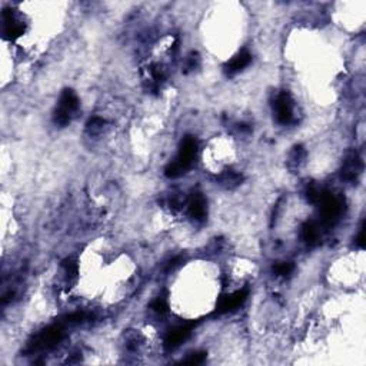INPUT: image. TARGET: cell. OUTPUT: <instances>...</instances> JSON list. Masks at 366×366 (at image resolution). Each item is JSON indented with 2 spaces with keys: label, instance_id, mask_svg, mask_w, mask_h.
<instances>
[{
  "label": "cell",
  "instance_id": "cell-1",
  "mask_svg": "<svg viewBox=\"0 0 366 366\" xmlns=\"http://www.w3.org/2000/svg\"><path fill=\"white\" fill-rule=\"evenodd\" d=\"M78 108H79V99H78V96L75 95L73 90L66 89L62 93L59 100V108L55 112V116H53L55 123L59 125V126L69 125L70 120H72V116L78 110Z\"/></svg>",
  "mask_w": 366,
  "mask_h": 366
},
{
  "label": "cell",
  "instance_id": "cell-2",
  "mask_svg": "<svg viewBox=\"0 0 366 366\" xmlns=\"http://www.w3.org/2000/svg\"><path fill=\"white\" fill-rule=\"evenodd\" d=\"M65 337V327L62 323H55L49 327L43 329L38 336L35 337V342L30 343L32 350H45L55 347L60 340Z\"/></svg>",
  "mask_w": 366,
  "mask_h": 366
},
{
  "label": "cell",
  "instance_id": "cell-3",
  "mask_svg": "<svg viewBox=\"0 0 366 366\" xmlns=\"http://www.w3.org/2000/svg\"><path fill=\"white\" fill-rule=\"evenodd\" d=\"M317 205H320L323 219L326 220L327 223L335 222L342 213V202L337 198H335L332 193H329V192H320Z\"/></svg>",
  "mask_w": 366,
  "mask_h": 366
},
{
  "label": "cell",
  "instance_id": "cell-4",
  "mask_svg": "<svg viewBox=\"0 0 366 366\" xmlns=\"http://www.w3.org/2000/svg\"><path fill=\"white\" fill-rule=\"evenodd\" d=\"M362 169H363V163H362L360 156L356 152H349L343 160L340 175L347 182H355L359 178V175L362 173Z\"/></svg>",
  "mask_w": 366,
  "mask_h": 366
},
{
  "label": "cell",
  "instance_id": "cell-5",
  "mask_svg": "<svg viewBox=\"0 0 366 366\" xmlns=\"http://www.w3.org/2000/svg\"><path fill=\"white\" fill-rule=\"evenodd\" d=\"M196 153H198V143L195 138L192 136H186V138L182 140V145H180V150H179V156L176 159L179 165L185 170H188L196 158Z\"/></svg>",
  "mask_w": 366,
  "mask_h": 366
},
{
  "label": "cell",
  "instance_id": "cell-6",
  "mask_svg": "<svg viewBox=\"0 0 366 366\" xmlns=\"http://www.w3.org/2000/svg\"><path fill=\"white\" fill-rule=\"evenodd\" d=\"M196 326L195 322H190L186 325H182V326H176L173 329H170L166 336H165V347L166 349H175L178 347L180 343H183L192 333V329Z\"/></svg>",
  "mask_w": 366,
  "mask_h": 366
},
{
  "label": "cell",
  "instance_id": "cell-7",
  "mask_svg": "<svg viewBox=\"0 0 366 366\" xmlns=\"http://www.w3.org/2000/svg\"><path fill=\"white\" fill-rule=\"evenodd\" d=\"M275 108H276V119L279 123L282 125H287L292 122L293 118V100L290 98V95L283 92L277 96L276 102H275Z\"/></svg>",
  "mask_w": 366,
  "mask_h": 366
},
{
  "label": "cell",
  "instance_id": "cell-8",
  "mask_svg": "<svg viewBox=\"0 0 366 366\" xmlns=\"http://www.w3.org/2000/svg\"><path fill=\"white\" fill-rule=\"evenodd\" d=\"M247 295H249V290L242 289V290H238L229 296H222L219 299L218 306H216V313H228V312L238 309L240 305L245 303Z\"/></svg>",
  "mask_w": 366,
  "mask_h": 366
},
{
  "label": "cell",
  "instance_id": "cell-9",
  "mask_svg": "<svg viewBox=\"0 0 366 366\" xmlns=\"http://www.w3.org/2000/svg\"><path fill=\"white\" fill-rule=\"evenodd\" d=\"M189 215L196 222H203L208 215L206 200L202 196V193H193L189 200Z\"/></svg>",
  "mask_w": 366,
  "mask_h": 366
},
{
  "label": "cell",
  "instance_id": "cell-10",
  "mask_svg": "<svg viewBox=\"0 0 366 366\" xmlns=\"http://www.w3.org/2000/svg\"><path fill=\"white\" fill-rule=\"evenodd\" d=\"M250 60H252L250 53H249L247 50H242V52H239L236 56H233L230 62L226 63L225 72H226L228 75H235V73H238L240 70L245 69L247 65L250 63Z\"/></svg>",
  "mask_w": 366,
  "mask_h": 366
},
{
  "label": "cell",
  "instance_id": "cell-11",
  "mask_svg": "<svg viewBox=\"0 0 366 366\" xmlns=\"http://www.w3.org/2000/svg\"><path fill=\"white\" fill-rule=\"evenodd\" d=\"M218 180L223 188L233 189L242 183L243 178H242V175L238 173V172H235V170H232V169H228V170H225V172L219 176Z\"/></svg>",
  "mask_w": 366,
  "mask_h": 366
},
{
  "label": "cell",
  "instance_id": "cell-12",
  "mask_svg": "<svg viewBox=\"0 0 366 366\" xmlns=\"http://www.w3.org/2000/svg\"><path fill=\"white\" fill-rule=\"evenodd\" d=\"M302 239L307 245H315L319 240V229L315 223H305L302 228Z\"/></svg>",
  "mask_w": 366,
  "mask_h": 366
},
{
  "label": "cell",
  "instance_id": "cell-13",
  "mask_svg": "<svg viewBox=\"0 0 366 366\" xmlns=\"http://www.w3.org/2000/svg\"><path fill=\"white\" fill-rule=\"evenodd\" d=\"M305 156H306L305 149L302 148V146H295L293 150H292V153H290V156H289V166L293 169L299 168L300 163L303 162Z\"/></svg>",
  "mask_w": 366,
  "mask_h": 366
},
{
  "label": "cell",
  "instance_id": "cell-14",
  "mask_svg": "<svg viewBox=\"0 0 366 366\" xmlns=\"http://www.w3.org/2000/svg\"><path fill=\"white\" fill-rule=\"evenodd\" d=\"M185 172H186V170L182 168L176 160H175V162H172V163H169L168 166H166V169H165V175L170 179L179 178V176H180V175H183Z\"/></svg>",
  "mask_w": 366,
  "mask_h": 366
},
{
  "label": "cell",
  "instance_id": "cell-15",
  "mask_svg": "<svg viewBox=\"0 0 366 366\" xmlns=\"http://www.w3.org/2000/svg\"><path fill=\"white\" fill-rule=\"evenodd\" d=\"M62 266L65 269V272H66V276L69 280H75L76 277H78V263L76 262H73L72 259H66L63 263H62Z\"/></svg>",
  "mask_w": 366,
  "mask_h": 366
},
{
  "label": "cell",
  "instance_id": "cell-16",
  "mask_svg": "<svg viewBox=\"0 0 366 366\" xmlns=\"http://www.w3.org/2000/svg\"><path fill=\"white\" fill-rule=\"evenodd\" d=\"M293 263H290V262H280V263H276L275 266H273V272L279 275V276H286V275H290L292 272H293Z\"/></svg>",
  "mask_w": 366,
  "mask_h": 366
},
{
  "label": "cell",
  "instance_id": "cell-17",
  "mask_svg": "<svg viewBox=\"0 0 366 366\" xmlns=\"http://www.w3.org/2000/svg\"><path fill=\"white\" fill-rule=\"evenodd\" d=\"M205 359H206L205 352H195V353H190V356L186 357L183 360V363H186V365H200V363L205 362Z\"/></svg>",
  "mask_w": 366,
  "mask_h": 366
},
{
  "label": "cell",
  "instance_id": "cell-18",
  "mask_svg": "<svg viewBox=\"0 0 366 366\" xmlns=\"http://www.w3.org/2000/svg\"><path fill=\"white\" fill-rule=\"evenodd\" d=\"M152 309L156 312V313H166L168 312V300L165 299V297L159 296L158 299H155L153 302H152Z\"/></svg>",
  "mask_w": 366,
  "mask_h": 366
},
{
  "label": "cell",
  "instance_id": "cell-19",
  "mask_svg": "<svg viewBox=\"0 0 366 366\" xmlns=\"http://www.w3.org/2000/svg\"><path fill=\"white\" fill-rule=\"evenodd\" d=\"M86 319V315L82 313V312H76V313H72L69 316H66V323H80Z\"/></svg>",
  "mask_w": 366,
  "mask_h": 366
},
{
  "label": "cell",
  "instance_id": "cell-20",
  "mask_svg": "<svg viewBox=\"0 0 366 366\" xmlns=\"http://www.w3.org/2000/svg\"><path fill=\"white\" fill-rule=\"evenodd\" d=\"M103 125H105V120L103 119H100V118H92V119L88 122V129L95 130V129H100Z\"/></svg>",
  "mask_w": 366,
  "mask_h": 366
},
{
  "label": "cell",
  "instance_id": "cell-21",
  "mask_svg": "<svg viewBox=\"0 0 366 366\" xmlns=\"http://www.w3.org/2000/svg\"><path fill=\"white\" fill-rule=\"evenodd\" d=\"M356 243H357V246L360 247V249H363V247H365V223L362 225L360 232H359V235H357Z\"/></svg>",
  "mask_w": 366,
  "mask_h": 366
},
{
  "label": "cell",
  "instance_id": "cell-22",
  "mask_svg": "<svg viewBox=\"0 0 366 366\" xmlns=\"http://www.w3.org/2000/svg\"><path fill=\"white\" fill-rule=\"evenodd\" d=\"M198 63H199L198 55H192V56L188 59V69L189 70L195 69V68L198 66Z\"/></svg>",
  "mask_w": 366,
  "mask_h": 366
},
{
  "label": "cell",
  "instance_id": "cell-23",
  "mask_svg": "<svg viewBox=\"0 0 366 366\" xmlns=\"http://www.w3.org/2000/svg\"><path fill=\"white\" fill-rule=\"evenodd\" d=\"M180 262H182V257H180V256L175 257V259H172V260H170V262L168 263V267H166V270H172V269H175V267L180 265Z\"/></svg>",
  "mask_w": 366,
  "mask_h": 366
}]
</instances>
